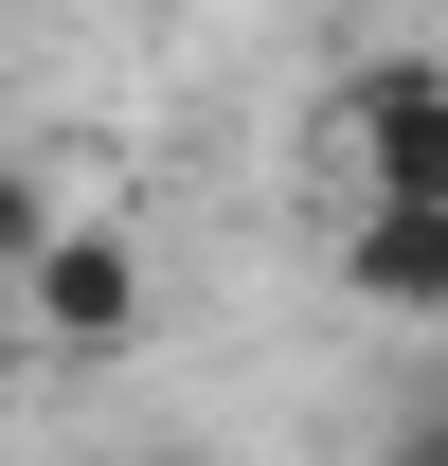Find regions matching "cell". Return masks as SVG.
<instances>
[{"mask_svg": "<svg viewBox=\"0 0 448 466\" xmlns=\"http://www.w3.org/2000/svg\"><path fill=\"white\" fill-rule=\"evenodd\" d=\"M323 162H341V198L448 216V55H359L323 90Z\"/></svg>", "mask_w": 448, "mask_h": 466, "instance_id": "obj_1", "label": "cell"}, {"mask_svg": "<svg viewBox=\"0 0 448 466\" xmlns=\"http://www.w3.org/2000/svg\"><path fill=\"white\" fill-rule=\"evenodd\" d=\"M144 305H162V288H144V233H126V216H55L0 323H18V341H55L72 377H90V359H144Z\"/></svg>", "mask_w": 448, "mask_h": 466, "instance_id": "obj_2", "label": "cell"}, {"mask_svg": "<svg viewBox=\"0 0 448 466\" xmlns=\"http://www.w3.org/2000/svg\"><path fill=\"white\" fill-rule=\"evenodd\" d=\"M341 288H359V305H394V323H448V216L341 198Z\"/></svg>", "mask_w": 448, "mask_h": 466, "instance_id": "obj_3", "label": "cell"}, {"mask_svg": "<svg viewBox=\"0 0 448 466\" xmlns=\"http://www.w3.org/2000/svg\"><path fill=\"white\" fill-rule=\"evenodd\" d=\"M55 216H72L55 179H36V162H0V305H18V269H36V233H55Z\"/></svg>", "mask_w": 448, "mask_h": 466, "instance_id": "obj_4", "label": "cell"}, {"mask_svg": "<svg viewBox=\"0 0 448 466\" xmlns=\"http://www.w3.org/2000/svg\"><path fill=\"white\" fill-rule=\"evenodd\" d=\"M394 466H448V395H431V412H394Z\"/></svg>", "mask_w": 448, "mask_h": 466, "instance_id": "obj_5", "label": "cell"}, {"mask_svg": "<svg viewBox=\"0 0 448 466\" xmlns=\"http://www.w3.org/2000/svg\"><path fill=\"white\" fill-rule=\"evenodd\" d=\"M144 466H216V449H144Z\"/></svg>", "mask_w": 448, "mask_h": 466, "instance_id": "obj_6", "label": "cell"}]
</instances>
